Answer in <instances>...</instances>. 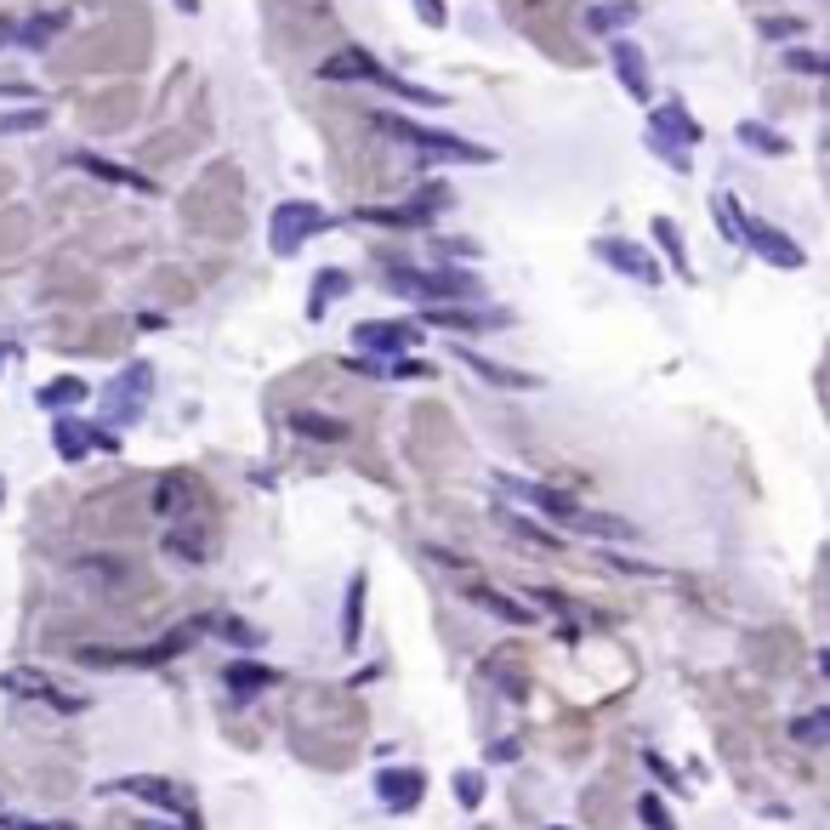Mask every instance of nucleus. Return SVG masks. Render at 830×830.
I'll return each instance as SVG.
<instances>
[{
  "instance_id": "obj_1",
  "label": "nucleus",
  "mask_w": 830,
  "mask_h": 830,
  "mask_svg": "<svg viewBox=\"0 0 830 830\" xmlns=\"http://www.w3.org/2000/svg\"><path fill=\"white\" fill-rule=\"evenodd\" d=\"M376 131H387V137L410 143L416 154L427 159H450V165H495V154L484 143H467V137H450V131L439 125H416V120H398V114H376Z\"/></svg>"
},
{
  "instance_id": "obj_2",
  "label": "nucleus",
  "mask_w": 830,
  "mask_h": 830,
  "mask_svg": "<svg viewBox=\"0 0 830 830\" xmlns=\"http://www.w3.org/2000/svg\"><path fill=\"white\" fill-rule=\"evenodd\" d=\"M700 120H694L683 103H660V109H649V148L666 159V165H688V148H700Z\"/></svg>"
},
{
  "instance_id": "obj_3",
  "label": "nucleus",
  "mask_w": 830,
  "mask_h": 830,
  "mask_svg": "<svg viewBox=\"0 0 830 830\" xmlns=\"http://www.w3.org/2000/svg\"><path fill=\"white\" fill-rule=\"evenodd\" d=\"M324 80H376V86H387L392 97H405V103H427V109H439L444 97L439 91H421L416 80H398V75H387L376 57H364V52H342V57H330L324 69H319Z\"/></svg>"
},
{
  "instance_id": "obj_4",
  "label": "nucleus",
  "mask_w": 830,
  "mask_h": 830,
  "mask_svg": "<svg viewBox=\"0 0 830 830\" xmlns=\"http://www.w3.org/2000/svg\"><path fill=\"white\" fill-rule=\"evenodd\" d=\"M324 228H330L324 206H313V199H285L268 222V245H274V256H296L313 234H324Z\"/></svg>"
},
{
  "instance_id": "obj_5",
  "label": "nucleus",
  "mask_w": 830,
  "mask_h": 830,
  "mask_svg": "<svg viewBox=\"0 0 830 830\" xmlns=\"http://www.w3.org/2000/svg\"><path fill=\"white\" fill-rule=\"evenodd\" d=\"M148 398H154V370H148V364H125V370L103 387V416L114 427H131L148 410Z\"/></svg>"
},
{
  "instance_id": "obj_6",
  "label": "nucleus",
  "mask_w": 830,
  "mask_h": 830,
  "mask_svg": "<svg viewBox=\"0 0 830 830\" xmlns=\"http://www.w3.org/2000/svg\"><path fill=\"white\" fill-rule=\"evenodd\" d=\"M387 285L398 296H416V302H450V296H478L473 274H421V268H392Z\"/></svg>"
},
{
  "instance_id": "obj_7",
  "label": "nucleus",
  "mask_w": 830,
  "mask_h": 830,
  "mask_svg": "<svg viewBox=\"0 0 830 830\" xmlns=\"http://www.w3.org/2000/svg\"><path fill=\"white\" fill-rule=\"evenodd\" d=\"M740 240L762 256V262H774V268H808V251L796 245L785 228L774 222H756V217H740Z\"/></svg>"
},
{
  "instance_id": "obj_8",
  "label": "nucleus",
  "mask_w": 830,
  "mask_h": 830,
  "mask_svg": "<svg viewBox=\"0 0 830 830\" xmlns=\"http://www.w3.org/2000/svg\"><path fill=\"white\" fill-rule=\"evenodd\" d=\"M591 251H597V262H609L615 274L638 279V285H649V290L660 285V262H654L649 245H638V240H597Z\"/></svg>"
},
{
  "instance_id": "obj_9",
  "label": "nucleus",
  "mask_w": 830,
  "mask_h": 830,
  "mask_svg": "<svg viewBox=\"0 0 830 830\" xmlns=\"http://www.w3.org/2000/svg\"><path fill=\"white\" fill-rule=\"evenodd\" d=\"M495 495H507V501H523V507H535V512H546L552 523H563L575 512V501L563 489H546V484H535V478H512V473H495Z\"/></svg>"
},
{
  "instance_id": "obj_10",
  "label": "nucleus",
  "mask_w": 830,
  "mask_h": 830,
  "mask_svg": "<svg viewBox=\"0 0 830 830\" xmlns=\"http://www.w3.org/2000/svg\"><path fill=\"white\" fill-rule=\"evenodd\" d=\"M0 688H7V694H23V700H41V706H52V711H86V706H91L86 694L57 688V683L41 677V672H7V677H0Z\"/></svg>"
},
{
  "instance_id": "obj_11",
  "label": "nucleus",
  "mask_w": 830,
  "mask_h": 830,
  "mask_svg": "<svg viewBox=\"0 0 830 830\" xmlns=\"http://www.w3.org/2000/svg\"><path fill=\"white\" fill-rule=\"evenodd\" d=\"M353 342H358V353H376V364H381V358H405V353L416 347V324L364 319V324L353 330Z\"/></svg>"
},
{
  "instance_id": "obj_12",
  "label": "nucleus",
  "mask_w": 830,
  "mask_h": 830,
  "mask_svg": "<svg viewBox=\"0 0 830 830\" xmlns=\"http://www.w3.org/2000/svg\"><path fill=\"white\" fill-rule=\"evenodd\" d=\"M427 796V774L421 768H376V803L387 814H410Z\"/></svg>"
},
{
  "instance_id": "obj_13",
  "label": "nucleus",
  "mask_w": 830,
  "mask_h": 830,
  "mask_svg": "<svg viewBox=\"0 0 830 830\" xmlns=\"http://www.w3.org/2000/svg\"><path fill=\"white\" fill-rule=\"evenodd\" d=\"M109 790L114 796H137V803H154V808H171V814H193V796L182 785H165V779H148V774H125Z\"/></svg>"
},
{
  "instance_id": "obj_14",
  "label": "nucleus",
  "mask_w": 830,
  "mask_h": 830,
  "mask_svg": "<svg viewBox=\"0 0 830 830\" xmlns=\"http://www.w3.org/2000/svg\"><path fill=\"white\" fill-rule=\"evenodd\" d=\"M563 529L591 535V541H626V546L638 541V523H626V518H615V512H586V507H575L569 518H563Z\"/></svg>"
},
{
  "instance_id": "obj_15",
  "label": "nucleus",
  "mask_w": 830,
  "mask_h": 830,
  "mask_svg": "<svg viewBox=\"0 0 830 830\" xmlns=\"http://www.w3.org/2000/svg\"><path fill=\"white\" fill-rule=\"evenodd\" d=\"M52 450H57L63 461H86V455L97 450V427H86L80 416H57V421H52Z\"/></svg>"
},
{
  "instance_id": "obj_16",
  "label": "nucleus",
  "mask_w": 830,
  "mask_h": 830,
  "mask_svg": "<svg viewBox=\"0 0 830 830\" xmlns=\"http://www.w3.org/2000/svg\"><path fill=\"white\" fill-rule=\"evenodd\" d=\"M455 358H461V364H467V370H473V376H484L489 387H523V392H529V387H541L535 376H523V370H507V364H495V358H484V353H473L467 342H455Z\"/></svg>"
},
{
  "instance_id": "obj_17",
  "label": "nucleus",
  "mask_w": 830,
  "mask_h": 830,
  "mask_svg": "<svg viewBox=\"0 0 830 830\" xmlns=\"http://www.w3.org/2000/svg\"><path fill=\"white\" fill-rule=\"evenodd\" d=\"M222 683H228V694L234 700H256V694H268L274 683H285L274 666H251V660H234V666L222 672Z\"/></svg>"
},
{
  "instance_id": "obj_18",
  "label": "nucleus",
  "mask_w": 830,
  "mask_h": 830,
  "mask_svg": "<svg viewBox=\"0 0 830 830\" xmlns=\"http://www.w3.org/2000/svg\"><path fill=\"white\" fill-rule=\"evenodd\" d=\"M364 591H370V575L353 569L347 575V604H342V649H358V638H364Z\"/></svg>"
},
{
  "instance_id": "obj_19",
  "label": "nucleus",
  "mask_w": 830,
  "mask_h": 830,
  "mask_svg": "<svg viewBox=\"0 0 830 830\" xmlns=\"http://www.w3.org/2000/svg\"><path fill=\"white\" fill-rule=\"evenodd\" d=\"M609 57H615V75H620V86L632 91L638 103H649V63H643V52H638L632 41H620Z\"/></svg>"
},
{
  "instance_id": "obj_20",
  "label": "nucleus",
  "mask_w": 830,
  "mask_h": 830,
  "mask_svg": "<svg viewBox=\"0 0 830 830\" xmlns=\"http://www.w3.org/2000/svg\"><path fill=\"white\" fill-rule=\"evenodd\" d=\"M461 597H467V604H478L484 615L507 620V626H529V620H535V609H529V604H518V597H495L489 586H467Z\"/></svg>"
},
{
  "instance_id": "obj_21",
  "label": "nucleus",
  "mask_w": 830,
  "mask_h": 830,
  "mask_svg": "<svg viewBox=\"0 0 830 830\" xmlns=\"http://www.w3.org/2000/svg\"><path fill=\"white\" fill-rule=\"evenodd\" d=\"M86 392H91V387H86L80 376H57V381H46V387H41V410L69 416L75 405H86Z\"/></svg>"
},
{
  "instance_id": "obj_22",
  "label": "nucleus",
  "mask_w": 830,
  "mask_h": 830,
  "mask_svg": "<svg viewBox=\"0 0 830 830\" xmlns=\"http://www.w3.org/2000/svg\"><path fill=\"white\" fill-rule=\"evenodd\" d=\"M75 165H80V171H91V177H103V182L137 188V193H148V188H154L143 171H125V165H114V159H97V154H75Z\"/></svg>"
},
{
  "instance_id": "obj_23",
  "label": "nucleus",
  "mask_w": 830,
  "mask_h": 830,
  "mask_svg": "<svg viewBox=\"0 0 830 830\" xmlns=\"http://www.w3.org/2000/svg\"><path fill=\"white\" fill-rule=\"evenodd\" d=\"M734 137L745 143V148H756V154H768V159H779V154H790V143L779 137L774 125H762V120H740L734 125Z\"/></svg>"
},
{
  "instance_id": "obj_24",
  "label": "nucleus",
  "mask_w": 830,
  "mask_h": 830,
  "mask_svg": "<svg viewBox=\"0 0 830 830\" xmlns=\"http://www.w3.org/2000/svg\"><path fill=\"white\" fill-rule=\"evenodd\" d=\"M654 240H660V251H666V262L677 268V279H688V285H694L688 251H683V234H677V222H672V217H654Z\"/></svg>"
},
{
  "instance_id": "obj_25",
  "label": "nucleus",
  "mask_w": 830,
  "mask_h": 830,
  "mask_svg": "<svg viewBox=\"0 0 830 830\" xmlns=\"http://www.w3.org/2000/svg\"><path fill=\"white\" fill-rule=\"evenodd\" d=\"M347 290H353V279H347L342 268H324V274L313 279V296H308V313L319 319V313H324V302H336V296H347Z\"/></svg>"
},
{
  "instance_id": "obj_26",
  "label": "nucleus",
  "mask_w": 830,
  "mask_h": 830,
  "mask_svg": "<svg viewBox=\"0 0 830 830\" xmlns=\"http://www.w3.org/2000/svg\"><path fill=\"white\" fill-rule=\"evenodd\" d=\"M427 324H444V330H489V324H507V313H455V308H433Z\"/></svg>"
},
{
  "instance_id": "obj_27",
  "label": "nucleus",
  "mask_w": 830,
  "mask_h": 830,
  "mask_svg": "<svg viewBox=\"0 0 830 830\" xmlns=\"http://www.w3.org/2000/svg\"><path fill=\"white\" fill-rule=\"evenodd\" d=\"M501 523L512 529L518 541H529V546H535V552H557V535H546V529H535L529 518H518V512H501Z\"/></svg>"
},
{
  "instance_id": "obj_28",
  "label": "nucleus",
  "mask_w": 830,
  "mask_h": 830,
  "mask_svg": "<svg viewBox=\"0 0 830 830\" xmlns=\"http://www.w3.org/2000/svg\"><path fill=\"white\" fill-rule=\"evenodd\" d=\"M296 433H308V439H330V444H342L347 439V427L342 421H324V416H290Z\"/></svg>"
},
{
  "instance_id": "obj_29",
  "label": "nucleus",
  "mask_w": 830,
  "mask_h": 830,
  "mask_svg": "<svg viewBox=\"0 0 830 830\" xmlns=\"http://www.w3.org/2000/svg\"><path fill=\"white\" fill-rule=\"evenodd\" d=\"M638 7L632 0H609V7H591V29H620V23H632Z\"/></svg>"
},
{
  "instance_id": "obj_30",
  "label": "nucleus",
  "mask_w": 830,
  "mask_h": 830,
  "mask_svg": "<svg viewBox=\"0 0 830 830\" xmlns=\"http://www.w3.org/2000/svg\"><path fill=\"white\" fill-rule=\"evenodd\" d=\"M711 211H717V222H722V240H734V245H740V217H745V211L734 206V193H717V199H711Z\"/></svg>"
},
{
  "instance_id": "obj_31",
  "label": "nucleus",
  "mask_w": 830,
  "mask_h": 830,
  "mask_svg": "<svg viewBox=\"0 0 830 830\" xmlns=\"http://www.w3.org/2000/svg\"><path fill=\"white\" fill-rule=\"evenodd\" d=\"M825 728H830V711H808V717H796V722H790V740L819 745V740H825Z\"/></svg>"
},
{
  "instance_id": "obj_32",
  "label": "nucleus",
  "mask_w": 830,
  "mask_h": 830,
  "mask_svg": "<svg viewBox=\"0 0 830 830\" xmlns=\"http://www.w3.org/2000/svg\"><path fill=\"white\" fill-rule=\"evenodd\" d=\"M455 803H461V808H478V803H484V774H473V768L455 774Z\"/></svg>"
},
{
  "instance_id": "obj_33",
  "label": "nucleus",
  "mask_w": 830,
  "mask_h": 830,
  "mask_svg": "<svg viewBox=\"0 0 830 830\" xmlns=\"http://www.w3.org/2000/svg\"><path fill=\"white\" fill-rule=\"evenodd\" d=\"M638 819H643L649 830H677V825H672V814H666V803H660V796H643V803H638Z\"/></svg>"
},
{
  "instance_id": "obj_34",
  "label": "nucleus",
  "mask_w": 830,
  "mask_h": 830,
  "mask_svg": "<svg viewBox=\"0 0 830 830\" xmlns=\"http://www.w3.org/2000/svg\"><path fill=\"white\" fill-rule=\"evenodd\" d=\"M211 626H217V632H222L228 643H240V649H256V643H262V638L251 632V626H245V620H211Z\"/></svg>"
},
{
  "instance_id": "obj_35",
  "label": "nucleus",
  "mask_w": 830,
  "mask_h": 830,
  "mask_svg": "<svg viewBox=\"0 0 830 830\" xmlns=\"http://www.w3.org/2000/svg\"><path fill=\"white\" fill-rule=\"evenodd\" d=\"M46 125V114L41 109H23V114H0V137H7V131H41Z\"/></svg>"
},
{
  "instance_id": "obj_36",
  "label": "nucleus",
  "mask_w": 830,
  "mask_h": 830,
  "mask_svg": "<svg viewBox=\"0 0 830 830\" xmlns=\"http://www.w3.org/2000/svg\"><path fill=\"white\" fill-rule=\"evenodd\" d=\"M57 35V18H41V23H29V29H18L12 41H23V46H46Z\"/></svg>"
},
{
  "instance_id": "obj_37",
  "label": "nucleus",
  "mask_w": 830,
  "mask_h": 830,
  "mask_svg": "<svg viewBox=\"0 0 830 830\" xmlns=\"http://www.w3.org/2000/svg\"><path fill=\"white\" fill-rule=\"evenodd\" d=\"M416 12H421V23H427V29H444V23H450L444 0H416Z\"/></svg>"
},
{
  "instance_id": "obj_38",
  "label": "nucleus",
  "mask_w": 830,
  "mask_h": 830,
  "mask_svg": "<svg viewBox=\"0 0 830 830\" xmlns=\"http://www.w3.org/2000/svg\"><path fill=\"white\" fill-rule=\"evenodd\" d=\"M0 830H75V825H35L23 814H0Z\"/></svg>"
},
{
  "instance_id": "obj_39",
  "label": "nucleus",
  "mask_w": 830,
  "mask_h": 830,
  "mask_svg": "<svg viewBox=\"0 0 830 830\" xmlns=\"http://www.w3.org/2000/svg\"><path fill=\"white\" fill-rule=\"evenodd\" d=\"M649 774H660V785H666V790H677V785H683V779L666 768V756H654V751H649Z\"/></svg>"
},
{
  "instance_id": "obj_40",
  "label": "nucleus",
  "mask_w": 830,
  "mask_h": 830,
  "mask_svg": "<svg viewBox=\"0 0 830 830\" xmlns=\"http://www.w3.org/2000/svg\"><path fill=\"white\" fill-rule=\"evenodd\" d=\"M785 63H790V69H803V75H819V69H825V63H819L814 52H790Z\"/></svg>"
},
{
  "instance_id": "obj_41",
  "label": "nucleus",
  "mask_w": 830,
  "mask_h": 830,
  "mask_svg": "<svg viewBox=\"0 0 830 830\" xmlns=\"http://www.w3.org/2000/svg\"><path fill=\"white\" fill-rule=\"evenodd\" d=\"M489 756H495V762H512V756H518V740H495Z\"/></svg>"
},
{
  "instance_id": "obj_42",
  "label": "nucleus",
  "mask_w": 830,
  "mask_h": 830,
  "mask_svg": "<svg viewBox=\"0 0 830 830\" xmlns=\"http://www.w3.org/2000/svg\"><path fill=\"white\" fill-rule=\"evenodd\" d=\"M171 7H177V12H188V18H193V12H199V0H171Z\"/></svg>"
},
{
  "instance_id": "obj_43",
  "label": "nucleus",
  "mask_w": 830,
  "mask_h": 830,
  "mask_svg": "<svg viewBox=\"0 0 830 830\" xmlns=\"http://www.w3.org/2000/svg\"><path fill=\"white\" fill-rule=\"evenodd\" d=\"M0 501H7V484H0Z\"/></svg>"
}]
</instances>
